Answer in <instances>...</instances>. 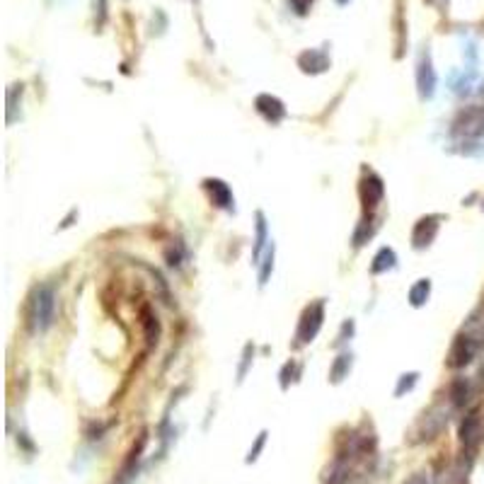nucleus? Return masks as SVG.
<instances>
[{"mask_svg": "<svg viewBox=\"0 0 484 484\" xmlns=\"http://www.w3.org/2000/svg\"><path fill=\"white\" fill-rule=\"evenodd\" d=\"M27 317H29L32 332H46L53 325V317H56V293H53L51 286L41 283V286L32 290Z\"/></svg>", "mask_w": 484, "mask_h": 484, "instance_id": "nucleus-1", "label": "nucleus"}, {"mask_svg": "<svg viewBox=\"0 0 484 484\" xmlns=\"http://www.w3.org/2000/svg\"><path fill=\"white\" fill-rule=\"evenodd\" d=\"M322 320H325V303H322V300H315V303H310L308 308L303 310V315H300L298 330H295V344L303 347V344L313 342L322 327Z\"/></svg>", "mask_w": 484, "mask_h": 484, "instance_id": "nucleus-2", "label": "nucleus"}, {"mask_svg": "<svg viewBox=\"0 0 484 484\" xmlns=\"http://www.w3.org/2000/svg\"><path fill=\"white\" fill-rule=\"evenodd\" d=\"M453 133L465 138H477L484 133V107H467L453 121Z\"/></svg>", "mask_w": 484, "mask_h": 484, "instance_id": "nucleus-3", "label": "nucleus"}, {"mask_svg": "<svg viewBox=\"0 0 484 484\" xmlns=\"http://www.w3.org/2000/svg\"><path fill=\"white\" fill-rule=\"evenodd\" d=\"M358 196H361V203H363V211L370 213L375 206H378L380 201H383L385 196V184L383 180H380L375 172H363L361 177V184H358Z\"/></svg>", "mask_w": 484, "mask_h": 484, "instance_id": "nucleus-4", "label": "nucleus"}, {"mask_svg": "<svg viewBox=\"0 0 484 484\" xmlns=\"http://www.w3.org/2000/svg\"><path fill=\"white\" fill-rule=\"evenodd\" d=\"M477 349H480V344H477L470 335H458L453 339V344H450L448 365L450 368H462V365H467L475 358Z\"/></svg>", "mask_w": 484, "mask_h": 484, "instance_id": "nucleus-5", "label": "nucleus"}, {"mask_svg": "<svg viewBox=\"0 0 484 484\" xmlns=\"http://www.w3.org/2000/svg\"><path fill=\"white\" fill-rule=\"evenodd\" d=\"M417 90L422 100H431L436 93V71L431 63V53L424 51L417 63Z\"/></svg>", "mask_w": 484, "mask_h": 484, "instance_id": "nucleus-6", "label": "nucleus"}, {"mask_svg": "<svg viewBox=\"0 0 484 484\" xmlns=\"http://www.w3.org/2000/svg\"><path fill=\"white\" fill-rule=\"evenodd\" d=\"M438 228H441V216L419 218L417 225H414V230H412L414 250H426V247H431V242L436 240V235H438Z\"/></svg>", "mask_w": 484, "mask_h": 484, "instance_id": "nucleus-7", "label": "nucleus"}, {"mask_svg": "<svg viewBox=\"0 0 484 484\" xmlns=\"http://www.w3.org/2000/svg\"><path fill=\"white\" fill-rule=\"evenodd\" d=\"M458 436H460L462 448H465L467 453H475L477 445H480V441H482V419H480V414H467V417L460 422Z\"/></svg>", "mask_w": 484, "mask_h": 484, "instance_id": "nucleus-8", "label": "nucleus"}, {"mask_svg": "<svg viewBox=\"0 0 484 484\" xmlns=\"http://www.w3.org/2000/svg\"><path fill=\"white\" fill-rule=\"evenodd\" d=\"M145 443H148V431H141L138 441H133V445H131V450H128L126 460H123L119 475H116V480H119L121 484H126L133 475H136V467H138V460H141V455L145 450Z\"/></svg>", "mask_w": 484, "mask_h": 484, "instance_id": "nucleus-9", "label": "nucleus"}, {"mask_svg": "<svg viewBox=\"0 0 484 484\" xmlns=\"http://www.w3.org/2000/svg\"><path fill=\"white\" fill-rule=\"evenodd\" d=\"M203 189L208 191L211 201L216 203L218 208H225V211H233L235 208V196L223 180H216V177L211 180V177H208V180H203Z\"/></svg>", "mask_w": 484, "mask_h": 484, "instance_id": "nucleus-10", "label": "nucleus"}, {"mask_svg": "<svg viewBox=\"0 0 484 484\" xmlns=\"http://www.w3.org/2000/svg\"><path fill=\"white\" fill-rule=\"evenodd\" d=\"M255 107L269 123L283 121V119H286V114H288L286 107H283V102L278 100V97H274V95H260L255 100Z\"/></svg>", "mask_w": 484, "mask_h": 484, "instance_id": "nucleus-11", "label": "nucleus"}, {"mask_svg": "<svg viewBox=\"0 0 484 484\" xmlns=\"http://www.w3.org/2000/svg\"><path fill=\"white\" fill-rule=\"evenodd\" d=\"M298 68L310 75L325 73L330 68V56L325 51H320V48H305L298 56Z\"/></svg>", "mask_w": 484, "mask_h": 484, "instance_id": "nucleus-12", "label": "nucleus"}, {"mask_svg": "<svg viewBox=\"0 0 484 484\" xmlns=\"http://www.w3.org/2000/svg\"><path fill=\"white\" fill-rule=\"evenodd\" d=\"M445 422H448L445 417L429 412V414H424V417L419 419V424L414 426V431H422V441H431V438H436V436H438L441 431H443Z\"/></svg>", "mask_w": 484, "mask_h": 484, "instance_id": "nucleus-13", "label": "nucleus"}, {"mask_svg": "<svg viewBox=\"0 0 484 484\" xmlns=\"http://www.w3.org/2000/svg\"><path fill=\"white\" fill-rule=\"evenodd\" d=\"M397 267V255L392 247H380L378 255L373 257V264H370V274L373 276H378V274H385L390 271V269Z\"/></svg>", "mask_w": 484, "mask_h": 484, "instance_id": "nucleus-14", "label": "nucleus"}, {"mask_svg": "<svg viewBox=\"0 0 484 484\" xmlns=\"http://www.w3.org/2000/svg\"><path fill=\"white\" fill-rule=\"evenodd\" d=\"M349 477V465L347 460L339 455L337 460H332L330 465L325 467V475H322V484H344Z\"/></svg>", "mask_w": 484, "mask_h": 484, "instance_id": "nucleus-15", "label": "nucleus"}, {"mask_svg": "<svg viewBox=\"0 0 484 484\" xmlns=\"http://www.w3.org/2000/svg\"><path fill=\"white\" fill-rule=\"evenodd\" d=\"M429 295H431V278H419L410 288V305L412 308H422V305L429 303Z\"/></svg>", "mask_w": 484, "mask_h": 484, "instance_id": "nucleus-16", "label": "nucleus"}, {"mask_svg": "<svg viewBox=\"0 0 484 484\" xmlns=\"http://www.w3.org/2000/svg\"><path fill=\"white\" fill-rule=\"evenodd\" d=\"M351 363H354L351 354H349V351L339 354V356L335 358V363H332V368H330V380H332V383H342V380L349 375V370H351Z\"/></svg>", "mask_w": 484, "mask_h": 484, "instance_id": "nucleus-17", "label": "nucleus"}, {"mask_svg": "<svg viewBox=\"0 0 484 484\" xmlns=\"http://www.w3.org/2000/svg\"><path fill=\"white\" fill-rule=\"evenodd\" d=\"M267 245V220H264V213H257V238H255V250H252V257H255V262H260L262 257V250H264Z\"/></svg>", "mask_w": 484, "mask_h": 484, "instance_id": "nucleus-18", "label": "nucleus"}, {"mask_svg": "<svg viewBox=\"0 0 484 484\" xmlns=\"http://www.w3.org/2000/svg\"><path fill=\"white\" fill-rule=\"evenodd\" d=\"M143 327H145V339H148L150 344L158 342L160 337V325H158V317H155L153 313H150L148 308L143 310Z\"/></svg>", "mask_w": 484, "mask_h": 484, "instance_id": "nucleus-19", "label": "nucleus"}, {"mask_svg": "<svg viewBox=\"0 0 484 484\" xmlns=\"http://www.w3.org/2000/svg\"><path fill=\"white\" fill-rule=\"evenodd\" d=\"M450 397H453V402L458 407H462L467 402V397H470V383L467 380H455L453 387H450Z\"/></svg>", "mask_w": 484, "mask_h": 484, "instance_id": "nucleus-20", "label": "nucleus"}, {"mask_svg": "<svg viewBox=\"0 0 484 484\" xmlns=\"http://www.w3.org/2000/svg\"><path fill=\"white\" fill-rule=\"evenodd\" d=\"M417 380H419V373H417V370L400 375V380H397V387H395V397H402L405 392H410L412 387L417 385Z\"/></svg>", "mask_w": 484, "mask_h": 484, "instance_id": "nucleus-21", "label": "nucleus"}, {"mask_svg": "<svg viewBox=\"0 0 484 484\" xmlns=\"http://www.w3.org/2000/svg\"><path fill=\"white\" fill-rule=\"evenodd\" d=\"M267 436H269V431H262L260 436H257V441H255V443H252L250 453H247V458H245V462H247V465H252V462H257V460H260L262 450H264V445H267Z\"/></svg>", "mask_w": 484, "mask_h": 484, "instance_id": "nucleus-22", "label": "nucleus"}, {"mask_svg": "<svg viewBox=\"0 0 484 484\" xmlns=\"http://www.w3.org/2000/svg\"><path fill=\"white\" fill-rule=\"evenodd\" d=\"M271 271H274V245H271V250L267 252V260H264V264H262V269H260V286H267Z\"/></svg>", "mask_w": 484, "mask_h": 484, "instance_id": "nucleus-23", "label": "nucleus"}, {"mask_svg": "<svg viewBox=\"0 0 484 484\" xmlns=\"http://www.w3.org/2000/svg\"><path fill=\"white\" fill-rule=\"evenodd\" d=\"M252 358H255V347H252V344H247L245 351H242V365H240V370H238V380H242L247 375V368H250Z\"/></svg>", "mask_w": 484, "mask_h": 484, "instance_id": "nucleus-24", "label": "nucleus"}, {"mask_svg": "<svg viewBox=\"0 0 484 484\" xmlns=\"http://www.w3.org/2000/svg\"><path fill=\"white\" fill-rule=\"evenodd\" d=\"M93 8H95V25L105 27V22H107V0H93Z\"/></svg>", "mask_w": 484, "mask_h": 484, "instance_id": "nucleus-25", "label": "nucleus"}, {"mask_svg": "<svg viewBox=\"0 0 484 484\" xmlns=\"http://www.w3.org/2000/svg\"><path fill=\"white\" fill-rule=\"evenodd\" d=\"M293 373H295V363L293 361L283 365V370H281V387H283V390L288 387V375H293Z\"/></svg>", "mask_w": 484, "mask_h": 484, "instance_id": "nucleus-26", "label": "nucleus"}, {"mask_svg": "<svg viewBox=\"0 0 484 484\" xmlns=\"http://www.w3.org/2000/svg\"><path fill=\"white\" fill-rule=\"evenodd\" d=\"M290 5H293V10L298 15H305L310 5H313V0H290Z\"/></svg>", "mask_w": 484, "mask_h": 484, "instance_id": "nucleus-27", "label": "nucleus"}, {"mask_svg": "<svg viewBox=\"0 0 484 484\" xmlns=\"http://www.w3.org/2000/svg\"><path fill=\"white\" fill-rule=\"evenodd\" d=\"M405 484H429V475L426 472H414V475L407 477Z\"/></svg>", "mask_w": 484, "mask_h": 484, "instance_id": "nucleus-28", "label": "nucleus"}, {"mask_svg": "<svg viewBox=\"0 0 484 484\" xmlns=\"http://www.w3.org/2000/svg\"><path fill=\"white\" fill-rule=\"evenodd\" d=\"M480 375H482V380H484V363H482V368H480Z\"/></svg>", "mask_w": 484, "mask_h": 484, "instance_id": "nucleus-29", "label": "nucleus"}, {"mask_svg": "<svg viewBox=\"0 0 484 484\" xmlns=\"http://www.w3.org/2000/svg\"><path fill=\"white\" fill-rule=\"evenodd\" d=\"M337 3H339V5H347V3H349V0H337Z\"/></svg>", "mask_w": 484, "mask_h": 484, "instance_id": "nucleus-30", "label": "nucleus"}, {"mask_svg": "<svg viewBox=\"0 0 484 484\" xmlns=\"http://www.w3.org/2000/svg\"><path fill=\"white\" fill-rule=\"evenodd\" d=\"M429 3H433V0H429Z\"/></svg>", "mask_w": 484, "mask_h": 484, "instance_id": "nucleus-31", "label": "nucleus"}]
</instances>
